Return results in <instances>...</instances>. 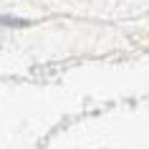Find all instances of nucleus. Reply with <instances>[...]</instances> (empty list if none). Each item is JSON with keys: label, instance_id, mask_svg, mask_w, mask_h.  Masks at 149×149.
Segmentation results:
<instances>
[{"label": "nucleus", "instance_id": "obj_1", "mask_svg": "<svg viewBox=\"0 0 149 149\" xmlns=\"http://www.w3.org/2000/svg\"><path fill=\"white\" fill-rule=\"evenodd\" d=\"M0 25H13V28H23L28 25L25 20H15V18H0Z\"/></svg>", "mask_w": 149, "mask_h": 149}]
</instances>
